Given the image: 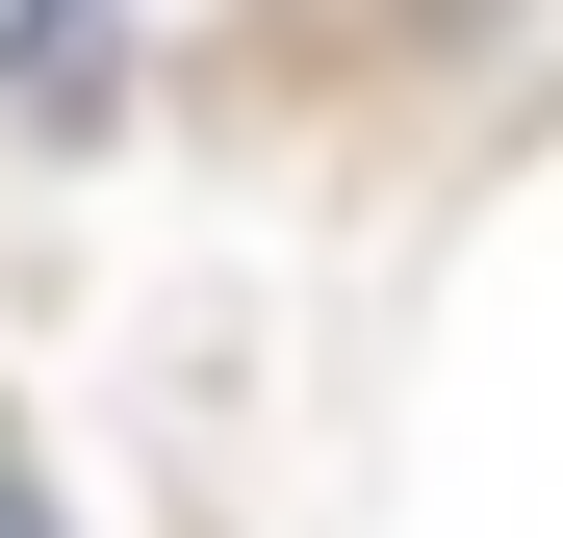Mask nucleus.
<instances>
[{
    "label": "nucleus",
    "mask_w": 563,
    "mask_h": 538,
    "mask_svg": "<svg viewBox=\"0 0 563 538\" xmlns=\"http://www.w3.org/2000/svg\"><path fill=\"white\" fill-rule=\"evenodd\" d=\"M0 538H77V513H52V462H26V436H0Z\"/></svg>",
    "instance_id": "obj_2"
},
{
    "label": "nucleus",
    "mask_w": 563,
    "mask_h": 538,
    "mask_svg": "<svg viewBox=\"0 0 563 538\" xmlns=\"http://www.w3.org/2000/svg\"><path fill=\"white\" fill-rule=\"evenodd\" d=\"M103 103H129V0H0V129L103 154Z\"/></svg>",
    "instance_id": "obj_1"
}]
</instances>
